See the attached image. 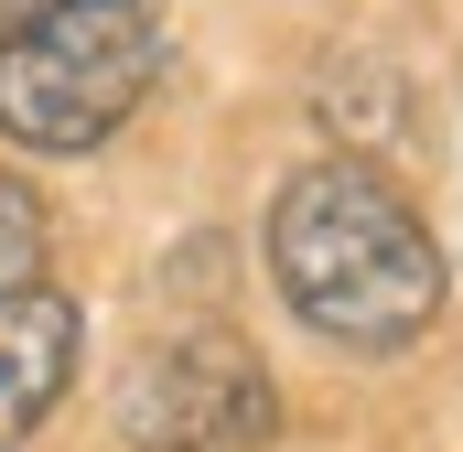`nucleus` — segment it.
Listing matches in <instances>:
<instances>
[{"label": "nucleus", "mask_w": 463, "mask_h": 452, "mask_svg": "<svg viewBox=\"0 0 463 452\" xmlns=\"http://www.w3.org/2000/svg\"><path fill=\"white\" fill-rule=\"evenodd\" d=\"M162 76L151 0H76L0 33V140L22 151H98Z\"/></svg>", "instance_id": "2"}, {"label": "nucleus", "mask_w": 463, "mask_h": 452, "mask_svg": "<svg viewBox=\"0 0 463 452\" xmlns=\"http://www.w3.org/2000/svg\"><path fill=\"white\" fill-rule=\"evenodd\" d=\"M76 344H87V324H76L65 291H11V302H0V452L33 442V420L65 399Z\"/></svg>", "instance_id": "4"}, {"label": "nucleus", "mask_w": 463, "mask_h": 452, "mask_svg": "<svg viewBox=\"0 0 463 452\" xmlns=\"http://www.w3.org/2000/svg\"><path fill=\"white\" fill-rule=\"evenodd\" d=\"M109 420H118L129 452H237V442H269L280 388H269V366L227 324H184V334L140 344L118 366Z\"/></svg>", "instance_id": "3"}, {"label": "nucleus", "mask_w": 463, "mask_h": 452, "mask_svg": "<svg viewBox=\"0 0 463 452\" xmlns=\"http://www.w3.org/2000/svg\"><path fill=\"white\" fill-rule=\"evenodd\" d=\"M43 11H76V0H0V33L11 22H43Z\"/></svg>", "instance_id": "6"}, {"label": "nucleus", "mask_w": 463, "mask_h": 452, "mask_svg": "<svg viewBox=\"0 0 463 452\" xmlns=\"http://www.w3.org/2000/svg\"><path fill=\"white\" fill-rule=\"evenodd\" d=\"M269 280L313 334L355 344V355H399L431 334L453 269L431 248V226L399 205L388 173L366 162H302L269 205Z\"/></svg>", "instance_id": "1"}, {"label": "nucleus", "mask_w": 463, "mask_h": 452, "mask_svg": "<svg viewBox=\"0 0 463 452\" xmlns=\"http://www.w3.org/2000/svg\"><path fill=\"white\" fill-rule=\"evenodd\" d=\"M43 248H54V216L22 173H0V302L11 291H43Z\"/></svg>", "instance_id": "5"}]
</instances>
